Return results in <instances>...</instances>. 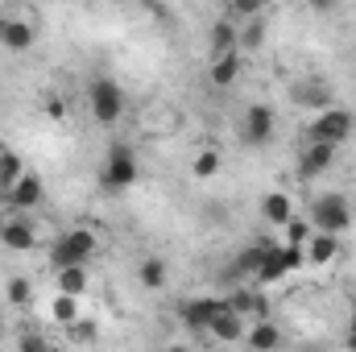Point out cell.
<instances>
[{
    "instance_id": "obj_1",
    "label": "cell",
    "mask_w": 356,
    "mask_h": 352,
    "mask_svg": "<svg viewBox=\"0 0 356 352\" xmlns=\"http://www.w3.org/2000/svg\"><path fill=\"white\" fill-rule=\"evenodd\" d=\"M356 129V112L348 108H327V112H319L311 125H307V145H344L348 137H353Z\"/></svg>"
},
{
    "instance_id": "obj_2",
    "label": "cell",
    "mask_w": 356,
    "mask_h": 352,
    "mask_svg": "<svg viewBox=\"0 0 356 352\" xmlns=\"http://www.w3.org/2000/svg\"><path fill=\"white\" fill-rule=\"evenodd\" d=\"M137 154L124 145V141H116V145H108V154H104V166H99V186L104 191H129L133 182H137Z\"/></svg>"
},
{
    "instance_id": "obj_3",
    "label": "cell",
    "mask_w": 356,
    "mask_h": 352,
    "mask_svg": "<svg viewBox=\"0 0 356 352\" xmlns=\"http://www.w3.org/2000/svg\"><path fill=\"white\" fill-rule=\"evenodd\" d=\"M91 253H95V232L71 228V232H63V237L50 245V265H54V273H58V269H71V265H88Z\"/></svg>"
},
{
    "instance_id": "obj_4",
    "label": "cell",
    "mask_w": 356,
    "mask_h": 352,
    "mask_svg": "<svg viewBox=\"0 0 356 352\" xmlns=\"http://www.w3.org/2000/svg\"><path fill=\"white\" fill-rule=\"evenodd\" d=\"M88 104H91V116H95V125H104V129H112L120 116H124V91L116 79H108V75H99L88 91Z\"/></svg>"
},
{
    "instance_id": "obj_5",
    "label": "cell",
    "mask_w": 356,
    "mask_h": 352,
    "mask_svg": "<svg viewBox=\"0 0 356 352\" xmlns=\"http://www.w3.org/2000/svg\"><path fill=\"white\" fill-rule=\"evenodd\" d=\"M311 224H315V232H327V237L348 232V224H353L348 199H344V195H319V199L311 203Z\"/></svg>"
},
{
    "instance_id": "obj_6",
    "label": "cell",
    "mask_w": 356,
    "mask_h": 352,
    "mask_svg": "<svg viewBox=\"0 0 356 352\" xmlns=\"http://www.w3.org/2000/svg\"><path fill=\"white\" fill-rule=\"evenodd\" d=\"M273 108L269 104H249L245 108V116H241V141L245 145H253V150H261L273 141Z\"/></svg>"
},
{
    "instance_id": "obj_7",
    "label": "cell",
    "mask_w": 356,
    "mask_h": 352,
    "mask_svg": "<svg viewBox=\"0 0 356 352\" xmlns=\"http://www.w3.org/2000/svg\"><path fill=\"white\" fill-rule=\"evenodd\" d=\"M224 311V298H211V294H203V298H186L182 307H178V319H182V328L186 332H207L211 328V319Z\"/></svg>"
},
{
    "instance_id": "obj_8",
    "label": "cell",
    "mask_w": 356,
    "mask_h": 352,
    "mask_svg": "<svg viewBox=\"0 0 356 352\" xmlns=\"http://www.w3.org/2000/svg\"><path fill=\"white\" fill-rule=\"evenodd\" d=\"M232 50H241V25L228 21V17H220L211 25V33H207V63H216V58H224Z\"/></svg>"
},
{
    "instance_id": "obj_9",
    "label": "cell",
    "mask_w": 356,
    "mask_h": 352,
    "mask_svg": "<svg viewBox=\"0 0 356 352\" xmlns=\"http://www.w3.org/2000/svg\"><path fill=\"white\" fill-rule=\"evenodd\" d=\"M0 245L13 249V253H29V249H38V232H33L29 220L8 216V220H0Z\"/></svg>"
},
{
    "instance_id": "obj_10",
    "label": "cell",
    "mask_w": 356,
    "mask_h": 352,
    "mask_svg": "<svg viewBox=\"0 0 356 352\" xmlns=\"http://www.w3.org/2000/svg\"><path fill=\"white\" fill-rule=\"evenodd\" d=\"M290 99H294L298 108L327 112V108H332V88H327L323 79H302V83H294V88H290Z\"/></svg>"
},
{
    "instance_id": "obj_11",
    "label": "cell",
    "mask_w": 356,
    "mask_h": 352,
    "mask_svg": "<svg viewBox=\"0 0 356 352\" xmlns=\"http://www.w3.org/2000/svg\"><path fill=\"white\" fill-rule=\"evenodd\" d=\"M336 145H307L302 150V158H298V178H319L332 170V162H336Z\"/></svg>"
},
{
    "instance_id": "obj_12",
    "label": "cell",
    "mask_w": 356,
    "mask_h": 352,
    "mask_svg": "<svg viewBox=\"0 0 356 352\" xmlns=\"http://www.w3.org/2000/svg\"><path fill=\"white\" fill-rule=\"evenodd\" d=\"M4 203L13 207V216H17V211H29V207H38V203H42V178L25 170V175H21V182L8 191V199H4Z\"/></svg>"
},
{
    "instance_id": "obj_13",
    "label": "cell",
    "mask_w": 356,
    "mask_h": 352,
    "mask_svg": "<svg viewBox=\"0 0 356 352\" xmlns=\"http://www.w3.org/2000/svg\"><path fill=\"white\" fill-rule=\"evenodd\" d=\"M33 42H38V33H33L29 21H17V17H4V21H0V46H4V50H17V54H21V50H29Z\"/></svg>"
},
{
    "instance_id": "obj_14",
    "label": "cell",
    "mask_w": 356,
    "mask_h": 352,
    "mask_svg": "<svg viewBox=\"0 0 356 352\" xmlns=\"http://www.w3.org/2000/svg\"><path fill=\"white\" fill-rule=\"evenodd\" d=\"M241 71H245V54L232 50V54H224V58H216L207 67V79H211V88H232L241 79Z\"/></svg>"
},
{
    "instance_id": "obj_15",
    "label": "cell",
    "mask_w": 356,
    "mask_h": 352,
    "mask_svg": "<svg viewBox=\"0 0 356 352\" xmlns=\"http://www.w3.org/2000/svg\"><path fill=\"white\" fill-rule=\"evenodd\" d=\"M220 344H236V340H245V332H249V319H241V315H232L228 307L211 319V328H207Z\"/></svg>"
},
{
    "instance_id": "obj_16",
    "label": "cell",
    "mask_w": 356,
    "mask_h": 352,
    "mask_svg": "<svg viewBox=\"0 0 356 352\" xmlns=\"http://www.w3.org/2000/svg\"><path fill=\"white\" fill-rule=\"evenodd\" d=\"M261 220H266V224H273V228H286V224L294 220V203H290V195L269 191L266 199H261Z\"/></svg>"
},
{
    "instance_id": "obj_17",
    "label": "cell",
    "mask_w": 356,
    "mask_h": 352,
    "mask_svg": "<svg viewBox=\"0 0 356 352\" xmlns=\"http://www.w3.org/2000/svg\"><path fill=\"white\" fill-rule=\"evenodd\" d=\"M245 344H249L253 352H277V344H282V332H277V323L257 319V323H249V332H245Z\"/></svg>"
},
{
    "instance_id": "obj_18",
    "label": "cell",
    "mask_w": 356,
    "mask_h": 352,
    "mask_svg": "<svg viewBox=\"0 0 356 352\" xmlns=\"http://www.w3.org/2000/svg\"><path fill=\"white\" fill-rule=\"evenodd\" d=\"M340 253V237H327V232H315L307 241V265H332Z\"/></svg>"
},
{
    "instance_id": "obj_19",
    "label": "cell",
    "mask_w": 356,
    "mask_h": 352,
    "mask_svg": "<svg viewBox=\"0 0 356 352\" xmlns=\"http://www.w3.org/2000/svg\"><path fill=\"white\" fill-rule=\"evenodd\" d=\"M269 245H245L236 257H232V269L241 273V278H257V269H261V262H266Z\"/></svg>"
},
{
    "instance_id": "obj_20",
    "label": "cell",
    "mask_w": 356,
    "mask_h": 352,
    "mask_svg": "<svg viewBox=\"0 0 356 352\" xmlns=\"http://www.w3.org/2000/svg\"><path fill=\"white\" fill-rule=\"evenodd\" d=\"M83 290H88V265H71V269H58V294L83 298Z\"/></svg>"
},
{
    "instance_id": "obj_21",
    "label": "cell",
    "mask_w": 356,
    "mask_h": 352,
    "mask_svg": "<svg viewBox=\"0 0 356 352\" xmlns=\"http://www.w3.org/2000/svg\"><path fill=\"white\" fill-rule=\"evenodd\" d=\"M290 269L282 265V245H269V253H266V262H261V269H257V282L261 286H273V282H282Z\"/></svg>"
},
{
    "instance_id": "obj_22",
    "label": "cell",
    "mask_w": 356,
    "mask_h": 352,
    "mask_svg": "<svg viewBox=\"0 0 356 352\" xmlns=\"http://www.w3.org/2000/svg\"><path fill=\"white\" fill-rule=\"evenodd\" d=\"M50 319H54L58 328H71V323L79 319V298H71V294H58V298L50 303Z\"/></svg>"
},
{
    "instance_id": "obj_23",
    "label": "cell",
    "mask_w": 356,
    "mask_h": 352,
    "mask_svg": "<svg viewBox=\"0 0 356 352\" xmlns=\"http://www.w3.org/2000/svg\"><path fill=\"white\" fill-rule=\"evenodd\" d=\"M137 278H141L145 290H162V286H166V262H162V257H145L141 269H137Z\"/></svg>"
},
{
    "instance_id": "obj_24",
    "label": "cell",
    "mask_w": 356,
    "mask_h": 352,
    "mask_svg": "<svg viewBox=\"0 0 356 352\" xmlns=\"http://www.w3.org/2000/svg\"><path fill=\"white\" fill-rule=\"evenodd\" d=\"M261 46H266V25L253 17V21L241 25V54H253V50H261Z\"/></svg>"
},
{
    "instance_id": "obj_25",
    "label": "cell",
    "mask_w": 356,
    "mask_h": 352,
    "mask_svg": "<svg viewBox=\"0 0 356 352\" xmlns=\"http://www.w3.org/2000/svg\"><path fill=\"white\" fill-rule=\"evenodd\" d=\"M21 175H25V162H21V158L13 154V158H8V162L0 166V203H4V199H8V191H13V186L21 182Z\"/></svg>"
},
{
    "instance_id": "obj_26",
    "label": "cell",
    "mask_w": 356,
    "mask_h": 352,
    "mask_svg": "<svg viewBox=\"0 0 356 352\" xmlns=\"http://www.w3.org/2000/svg\"><path fill=\"white\" fill-rule=\"evenodd\" d=\"M4 294H8L13 307H25V303H33V282H29V278H8Z\"/></svg>"
},
{
    "instance_id": "obj_27",
    "label": "cell",
    "mask_w": 356,
    "mask_h": 352,
    "mask_svg": "<svg viewBox=\"0 0 356 352\" xmlns=\"http://www.w3.org/2000/svg\"><path fill=\"white\" fill-rule=\"evenodd\" d=\"M282 232H286V245H298V249H307V241L315 237V232H311V220H298V216H294Z\"/></svg>"
},
{
    "instance_id": "obj_28",
    "label": "cell",
    "mask_w": 356,
    "mask_h": 352,
    "mask_svg": "<svg viewBox=\"0 0 356 352\" xmlns=\"http://www.w3.org/2000/svg\"><path fill=\"white\" fill-rule=\"evenodd\" d=\"M67 336H71L75 344H91V340L99 336V323H95V319H88V315H79V319L67 328Z\"/></svg>"
},
{
    "instance_id": "obj_29",
    "label": "cell",
    "mask_w": 356,
    "mask_h": 352,
    "mask_svg": "<svg viewBox=\"0 0 356 352\" xmlns=\"http://www.w3.org/2000/svg\"><path fill=\"white\" fill-rule=\"evenodd\" d=\"M191 170H195V178H216L220 175V154H216V150H203Z\"/></svg>"
},
{
    "instance_id": "obj_30",
    "label": "cell",
    "mask_w": 356,
    "mask_h": 352,
    "mask_svg": "<svg viewBox=\"0 0 356 352\" xmlns=\"http://www.w3.org/2000/svg\"><path fill=\"white\" fill-rule=\"evenodd\" d=\"M282 265L294 273V269H302L307 265V249H298V245H282Z\"/></svg>"
},
{
    "instance_id": "obj_31",
    "label": "cell",
    "mask_w": 356,
    "mask_h": 352,
    "mask_svg": "<svg viewBox=\"0 0 356 352\" xmlns=\"http://www.w3.org/2000/svg\"><path fill=\"white\" fill-rule=\"evenodd\" d=\"M21 352H50V340L42 332H21Z\"/></svg>"
},
{
    "instance_id": "obj_32",
    "label": "cell",
    "mask_w": 356,
    "mask_h": 352,
    "mask_svg": "<svg viewBox=\"0 0 356 352\" xmlns=\"http://www.w3.org/2000/svg\"><path fill=\"white\" fill-rule=\"evenodd\" d=\"M8 158H13V150H8V145H4V141H0V166H4V162H8Z\"/></svg>"
},
{
    "instance_id": "obj_33",
    "label": "cell",
    "mask_w": 356,
    "mask_h": 352,
    "mask_svg": "<svg viewBox=\"0 0 356 352\" xmlns=\"http://www.w3.org/2000/svg\"><path fill=\"white\" fill-rule=\"evenodd\" d=\"M348 332L356 336V298H353V323H348Z\"/></svg>"
},
{
    "instance_id": "obj_34",
    "label": "cell",
    "mask_w": 356,
    "mask_h": 352,
    "mask_svg": "<svg viewBox=\"0 0 356 352\" xmlns=\"http://www.w3.org/2000/svg\"><path fill=\"white\" fill-rule=\"evenodd\" d=\"M348 352H356V336L353 332H348Z\"/></svg>"
},
{
    "instance_id": "obj_35",
    "label": "cell",
    "mask_w": 356,
    "mask_h": 352,
    "mask_svg": "<svg viewBox=\"0 0 356 352\" xmlns=\"http://www.w3.org/2000/svg\"><path fill=\"white\" fill-rule=\"evenodd\" d=\"M166 352H191V349H182V344H170V349H166Z\"/></svg>"
},
{
    "instance_id": "obj_36",
    "label": "cell",
    "mask_w": 356,
    "mask_h": 352,
    "mask_svg": "<svg viewBox=\"0 0 356 352\" xmlns=\"http://www.w3.org/2000/svg\"><path fill=\"white\" fill-rule=\"evenodd\" d=\"M0 340H4V323H0Z\"/></svg>"
}]
</instances>
